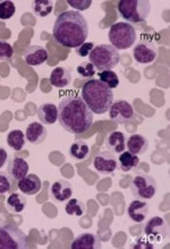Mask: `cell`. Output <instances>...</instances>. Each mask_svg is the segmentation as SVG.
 I'll return each instance as SVG.
<instances>
[{"label": "cell", "instance_id": "2", "mask_svg": "<svg viewBox=\"0 0 170 249\" xmlns=\"http://www.w3.org/2000/svg\"><path fill=\"white\" fill-rule=\"evenodd\" d=\"M58 122L68 133L83 134L92 126L93 112L81 95H67L58 106Z\"/></svg>", "mask_w": 170, "mask_h": 249}, {"label": "cell", "instance_id": "8", "mask_svg": "<svg viewBox=\"0 0 170 249\" xmlns=\"http://www.w3.org/2000/svg\"><path fill=\"white\" fill-rule=\"evenodd\" d=\"M130 189L132 195L136 198L149 200L153 198L157 194L158 184L157 180L151 176L145 174L136 175L132 179Z\"/></svg>", "mask_w": 170, "mask_h": 249}, {"label": "cell", "instance_id": "16", "mask_svg": "<svg viewBox=\"0 0 170 249\" xmlns=\"http://www.w3.org/2000/svg\"><path fill=\"white\" fill-rule=\"evenodd\" d=\"M101 247V239L96 234L90 232L79 234L71 244L72 249H99Z\"/></svg>", "mask_w": 170, "mask_h": 249}, {"label": "cell", "instance_id": "12", "mask_svg": "<svg viewBox=\"0 0 170 249\" xmlns=\"http://www.w3.org/2000/svg\"><path fill=\"white\" fill-rule=\"evenodd\" d=\"M143 231L145 236L161 240L162 238L168 236V223L164 217L152 216L143 226Z\"/></svg>", "mask_w": 170, "mask_h": 249}, {"label": "cell", "instance_id": "3", "mask_svg": "<svg viewBox=\"0 0 170 249\" xmlns=\"http://www.w3.org/2000/svg\"><path fill=\"white\" fill-rule=\"evenodd\" d=\"M81 98L95 115L108 112L113 103V92L100 79H89L82 86Z\"/></svg>", "mask_w": 170, "mask_h": 249}, {"label": "cell", "instance_id": "9", "mask_svg": "<svg viewBox=\"0 0 170 249\" xmlns=\"http://www.w3.org/2000/svg\"><path fill=\"white\" fill-rule=\"evenodd\" d=\"M158 57V47L155 42L148 39L140 40L133 49V58L138 64L149 65Z\"/></svg>", "mask_w": 170, "mask_h": 249}, {"label": "cell", "instance_id": "1", "mask_svg": "<svg viewBox=\"0 0 170 249\" xmlns=\"http://www.w3.org/2000/svg\"><path fill=\"white\" fill-rule=\"evenodd\" d=\"M53 36L62 47L77 48L86 42L89 36V24L85 17L76 10L59 14L55 20Z\"/></svg>", "mask_w": 170, "mask_h": 249}, {"label": "cell", "instance_id": "11", "mask_svg": "<svg viewBox=\"0 0 170 249\" xmlns=\"http://www.w3.org/2000/svg\"><path fill=\"white\" fill-rule=\"evenodd\" d=\"M93 167L100 175H113L118 169L117 158L112 152L102 151L93 160Z\"/></svg>", "mask_w": 170, "mask_h": 249}, {"label": "cell", "instance_id": "38", "mask_svg": "<svg viewBox=\"0 0 170 249\" xmlns=\"http://www.w3.org/2000/svg\"><path fill=\"white\" fill-rule=\"evenodd\" d=\"M3 223H5V220H3L2 217H0V229L3 227Z\"/></svg>", "mask_w": 170, "mask_h": 249}, {"label": "cell", "instance_id": "10", "mask_svg": "<svg viewBox=\"0 0 170 249\" xmlns=\"http://www.w3.org/2000/svg\"><path fill=\"white\" fill-rule=\"evenodd\" d=\"M109 117L113 122L124 124L131 123L135 117L133 107L126 100H119L113 103L109 109Z\"/></svg>", "mask_w": 170, "mask_h": 249}, {"label": "cell", "instance_id": "24", "mask_svg": "<svg viewBox=\"0 0 170 249\" xmlns=\"http://www.w3.org/2000/svg\"><path fill=\"white\" fill-rule=\"evenodd\" d=\"M117 161L118 164H119L120 170L123 172H131L136 170L141 163L140 158L128 151H124L123 153H120Z\"/></svg>", "mask_w": 170, "mask_h": 249}, {"label": "cell", "instance_id": "30", "mask_svg": "<svg viewBox=\"0 0 170 249\" xmlns=\"http://www.w3.org/2000/svg\"><path fill=\"white\" fill-rule=\"evenodd\" d=\"M99 79L110 89H116L119 85V77L113 71H103L99 72Z\"/></svg>", "mask_w": 170, "mask_h": 249}, {"label": "cell", "instance_id": "28", "mask_svg": "<svg viewBox=\"0 0 170 249\" xmlns=\"http://www.w3.org/2000/svg\"><path fill=\"white\" fill-rule=\"evenodd\" d=\"M55 2L51 0H33L31 3L32 12L39 17L49 16L54 10Z\"/></svg>", "mask_w": 170, "mask_h": 249}, {"label": "cell", "instance_id": "6", "mask_svg": "<svg viewBox=\"0 0 170 249\" xmlns=\"http://www.w3.org/2000/svg\"><path fill=\"white\" fill-rule=\"evenodd\" d=\"M136 31L134 26L126 22H118L112 25L108 33V39L112 46L117 50H126L136 42Z\"/></svg>", "mask_w": 170, "mask_h": 249}, {"label": "cell", "instance_id": "19", "mask_svg": "<svg viewBox=\"0 0 170 249\" xmlns=\"http://www.w3.org/2000/svg\"><path fill=\"white\" fill-rule=\"evenodd\" d=\"M17 186H19L20 193H23L24 195L33 196L40 192L42 182H41L40 178L37 175L31 174L17 181Z\"/></svg>", "mask_w": 170, "mask_h": 249}, {"label": "cell", "instance_id": "4", "mask_svg": "<svg viewBox=\"0 0 170 249\" xmlns=\"http://www.w3.org/2000/svg\"><path fill=\"white\" fill-rule=\"evenodd\" d=\"M89 59L98 71H112L119 64L120 53L112 44H99L90 53Z\"/></svg>", "mask_w": 170, "mask_h": 249}, {"label": "cell", "instance_id": "20", "mask_svg": "<svg viewBox=\"0 0 170 249\" xmlns=\"http://www.w3.org/2000/svg\"><path fill=\"white\" fill-rule=\"evenodd\" d=\"M126 148L128 152L133 153L137 157L143 155L149 150L148 138L140 134H132L128 140H126Z\"/></svg>", "mask_w": 170, "mask_h": 249}, {"label": "cell", "instance_id": "15", "mask_svg": "<svg viewBox=\"0 0 170 249\" xmlns=\"http://www.w3.org/2000/svg\"><path fill=\"white\" fill-rule=\"evenodd\" d=\"M30 165L27 163L25 159L15 157L12 160H9L8 165H7V174L12 180L19 181L24 177H26L27 172H29Z\"/></svg>", "mask_w": 170, "mask_h": 249}, {"label": "cell", "instance_id": "36", "mask_svg": "<svg viewBox=\"0 0 170 249\" xmlns=\"http://www.w3.org/2000/svg\"><path fill=\"white\" fill-rule=\"evenodd\" d=\"M67 3L69 6H72L73 8L76 9V12L77 10H86L89 9V7H91L92 5V1L91 0H78V1H72V0H68Z\"/></svg>", "mask_w": 170, "mask_h": 249}, {"label": "cell", "instance_id": "37", "mask_svg": "<svg viewBox=\"0 0 170 249\" xmlns=\"http://www.w3.org/2000/svg\"><path fill=\"white\" fill-rule=\"evenodd\" d=\"M7 160H8V153L2 146H0V169L3 168V165L6 164Z\"/></svg>", "mask_w": 170, "mask_h": 249}, {"label": "cell", "instance_id": "21", "mask_svg": "<svg viewBox=\"0 0 170 249\" xmlns=\"http://www.w3.org/2000/svg\"><path fill=\"white\" fill-rule=\"evenodd\" d=\"M49 81L50 84L53 85L54 88H67L72 82L71 69L67 67H56L53 69V71H51Z\"/></svg>", "mask_w": 170, "mask_h": 249}, {"label": "cell", "instance_id": "31", "mask_svg": "<svg viewBox=\"0 0 170 249\" xmlns=\"http://www.w3.org/2000/svg\"><path fill=\"white\" fill-rule=\"evenodd\" d=\"M77 74L81 76L82 78L85 79H92L95 75V68L90 61H83L82 64H79L76 68Z\"/></svg>", "mask_w": 170, "mask_h": 249}, {"label": "cell", "instance_id": "7", "mask_svg": "<svg viewBox=\"0 0 170 249\" xmlns=\"http://www.w3.org/2000/svg\"><path fill=\"white\" fill-rule=\"evenodd\" d=\"M27 237L24 231L14 224H6L0 229V249H25Z\"/></svg>", "mask_w": 170, "mask_h": 249}, {"label": "cell", "instance_id": "14", "mask_svg": "<svg viewBox=\"0 0 170 249\" xmlns=\"http://www.w3.org/2000/svg\"><path fill=\"white\" fill-rule=\"evenodd\" d=\"M49 195L57 203H64L73 196V186L67 180H57L50 186Z\"/></svg>", "mask_w": 170, "mask_h": 249}, {"label": "cell", "instance_id": "26", "mask_svg": "<svg viewBox=\"0 0 170 249\" xmlns=\"http://www.w3.org/2000/svg\"><path fill=\"white\" fill-rule=\"evenodd\" d=\"M6 142L7 144L9 145V147H12L14 151L20 152L26 144L25 134H24L20 129L10 130L9 134L7 135Z\"/></svg>", "mask_w": 170, "mask_h": 249}, {"label": "cell", "instance_id": "35", "mask_svg": "<svg viewBox=\"0 0 170 249\" xmlns=\"http://www.w3.org/2000/svg\"><path fill=\"white\" fill-rule=\"evenodd\" d=\"M95 47L94 42H84L81 46L77 47L75 49V53L78 57H89V54L93 50V48Z\"/></svg>", "mask_w": 170, "mask_h": 249}, {"label": "cell", "instance_id": "18", "mask_svg": "<svg viewBox=\"0 0 170 249\" xmlns=\"http://www.w3.org/2000/svg\"><path fill=\"white\" fill-rule=\"evenodd\" d=\"M127 214L133 222L141 223L147 219L149 214V205L143 199H134L127 209Z\"/></svg>", "mask_w": 170, "mask_h": 249}, {"label": "cell", "instance_id": "29", "mask_svg": "<svg viewBox=\"0 0 170 249\" xmlns=\"http://www.w3.org/2000/svg\"><path fill=\"white\" fill-rule=\"evenodd\" d=\"M65 211L68 215L81 217L85 214L86 205L84 202H82V200H79L77 198H69L65 206Z\"/></svg>", "mask_w": 170, "mask_h": 249}, {"label": "cell", "instance_id": "34", "mask_svg": "<svg viewBox=\"0 0 170 249\" xmlns=\"http://www.w3.org/2000/svg\"><path fill=\"white\" fill-rule=\"evenodd\" d=\"M13 180L9 177L7 172L0 171V195L9 193V190L12 189Z\"/></svg>", "mask_w": 170, "mask_h": 249}, {"label": "cell", "instance_id": "17", "mask_svg": "<svg viewBox=\"0 0 170 249\" xmlns=\"http://www.w3.org/2000/svg\"><path fill=\"white\" fill-rule=\"evenodd\" d=\"M48 130L42 124L33 122L26 127L25 138L27 142L33 145L42 144L47 140Z\"/></svg>", "mask_w": 170, "mask_h": 249}, {"label": "cell", "instance_id": "22", "mask_svg": "<svg viewBox=\"0 0 170 249\" xmlns=\"http://www.w3.org/2000/svg\"><path fill=\"white\" fill-rule=\"evenodd\" d=\"M106 146L112 153H123L126 151V136L119 130L112 131L106 138Z\"/></svg>", "mask_w": 170, "mask_h": 249}, {"label": "cell", "instance_id": "13", "mask_svg": "<svg viewBox=\"0 0 170 249\" xmlns=\"http://www.w3.org/2000/svg\"><path fill=\"white\" fill-rule=\"evenodd\" d=\"M49 53L46 48L41 46H30L23 53V59L31 67L41 66L48 60Z\"/></svg>", "mask_w": 170, "mask_h": 249}, {"label": "cell", "instance_id": "32", "mask_svg": "<svg viewBox=\"0 0 170 249\" xmlns=\"http://www.w3.org/2000/svg\"><path fill=\"white\" fill-rule=\"evenodd\" d=\"M16 12V7L13 1H1L0 2V19L7 20L12 18Z\"/></svg>", "mask_w": 170, "mask_h": 249}, {"label": "cell", "instance_id": "27", "mask_svg": "<svg viewBox=\"0 0 170 249\" xmlns=\"http://www.w3.org/2000/svg\"><path fill=\"white\" fill-rule=\"evenodd\" d=\"M90 153V146L85 141H76L69 147V155L76 161H84Z\"/></svg>", "mask_w": 170, "mask_h": 249}, {"label": "cell", "instance_id": "33", "mask_svg": "<svg viewBox=\"0 0 170 249\" xmlns=\"http://www.w3.org/2000/svg\"><path fill=\"white\" fill-rule=\"evenodd\" d=\"M14 49L12 44L5 40H0V61H12Z\"/></svg>", "mask_w": 170, "mask_h": 249}, {"label": "cell", "instance_id": "23", "mask_svg": "<svg viewBox=\"0 0 170 249\" xmlns=\"http://www.w3.org/2000/svg\"><path fill=\"white\" fill-rule=\"evenodd\" d=\"M37 115L41 124H54L58 120V107L51 102H46L38 108Z\"/></svg>", "mask_w": 170, "mask_h": 249}, {"label": "cell", "instance_id": "25", "mask_svg": "<svg viewBox=\"0 0 170 249\" xmlns=\"http://www.w3.org/2000/svg\"><path fill=\"white\" fill-rule=\"evenodd\" d=\"M6 207L10 213L19 214L26 207V197L19 193H13L7 197Z\"/></svg>", "mask_w": 170, "mask_h": 249}, {"label": "cell", "instance_id": "5", "mask_svg": "<svg viewBox=\"0 0 170 249\" xmlns=\"http://www.w3.org/2000/svg\"><path fill=\"white\" fill-rule=\"evenodd\" d=\"M117 9L126 23H142L150 15L151 3L149 0H121Z\"/></svg>", "mask_w": 170, "mask_h": 249}]
</instances>
